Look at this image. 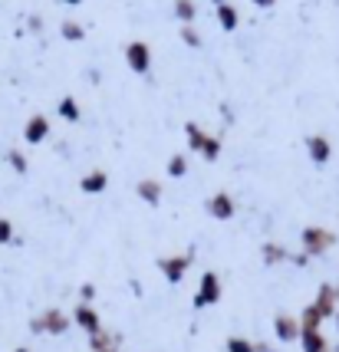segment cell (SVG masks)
I'll use <instances>...</instances> for the list:
<instances>
[{"label": "cell", "mask_w": 339, "mask_h": 352, "mask_svg": "<svg viewBox=\"0 0 339 352\" xmlns=\"http://www.w3.org/2000/svg\"><path fill=\"white\" fill-rule=\"evenodd\" d=\"M257 352H277L274 346H267V342H257Z\"/></svg>", "instance_id": "1f68e13d"}, {"label": "cell", "mask_w": 339, "mask_h": 352, "mask_svg": "<svg viewBox=\"0 0 339 352\" xmlns=\"http://www.w3.org/2000/svg\"><path fill=\"white\" fill-rule=\"evenodd\" d=\"M191 263H195L191 254H171V257H158V270H162V276L168 283H182L185 274L191 270Z\"/></svg>", "instance_id": "277c9868"}, {"label": "cell", "mask_w": 339, "mask_h": 352, "mask_svg": "<svg viewBox=\"0 0 339 352\" xmlns=\"http://www.w3.org/2000/svg\"><path fill=\"white\" fill-rule=\"evenodd\" d=\"M185 138H188V152H198L201 155L204 142H208V132H204L198 122H188L185 125Z\"/></svg>", "instance_id": "e0dca14e"}, {"label": "cell", "mask_w": 339, "mask_h": 352, "mask_svg": "<svg viewBox=\"0 0 339 352\" xmlns=\"http://www.w3.org/2000/svg\"><path fill=\"white\" fill-rule=\"evenodd\" d=\"M69 326H73V320L63 309H43L40 316L30 320V333H36V336H63Z\"/></svg>", "instance_id": "7a4b0ae2"}, {"label": "cell", "mask_w": 339, "mask_h": 352, "mask_svg": "<svg viewBox=\"0 0 339 352\" xmlns=\"http://www.w3.org/2000/svg\"><path fill=\"white\" fill-rule=\"evenodd\" d=\"M30 30H36V33L43 30V23H40V16H30Z\"/></svg>", "instance_id": "4dcf8cb0"}, {"label": "cell", "mask_w": 339, "mask_h": 352, "mask_svg": "<svg viewBox=\"0 0 339 352\" xmlns=\"http://www.w3.org/2000/svg\"><path fill=\"white\" fill-rule=\"evenodd\" d=\"M333 320H336V329H339V313H336V316H333Z\"/></svg>", "instance_id": "8d00e7d4"}, {"label": "cell", "mask_w": 339, "mask_h": 352, "mask_svg": "<svg viewBox=\"0 0 339 352\" xmlns=\"http://www.w3.org/2000/svg\"><path fill=\"white\" fill-rule=\"evenodd\" d=\"M125 63H129L132 73L149 76V69H152V46L142 43V40H132V43L125 46Z\"/></svg>", "instance_id": "5b68a950"}, {"label": "cell", "mask_w": 339, "mask_h": 352, "mask_svg": "<svg viewBox=\"0 0 339 352\" xmlns=\"http://www.w3.org/2000/svg\"><path fill=\"white\" fill-rule=\"evenodd\" d=\"M182 40H185V43L191 46V50H198V46L204 43V40H201V33L195 30V27H182Z\"/></svg>", "instance_id": "4316f807"}, {"label": "cell", "mask_w": 339, "mask_h": 352, "mask_svg": "<svg viewBox=\"0 0 339 352\" xmlns=\"http://www.w3.org/2000/svg\"><path fill=\"white\" fill-rule=\"evenodd\" d=\"M63 40H69V43H79L83 36H86V30H83V23H76V20H63Z\"/></svg>", "instance_id": "d4e9b609"}, {"label": "cell", "mask_w": 339, "mask_h": 352, "mask_svg": "<svg viewBox=\"0 0 339 352\" xmlns=\"http://www.w3.org/2000/svg\"><path fill=\"white\" fill-rule=\"evenodd\" d=\"M56 116L66 119V122H79V119H83V109H79V102L73 96H63L60 106H56Z\"/></svg>", "instance_id": "ac0fdd59"}, {"label": "cell", "mask_w": 339, "mask_h": 352, "mask_svg": "<svg viewBox=\"0 0 339 352\" xmlns=\"http://www.w3.org/2000/svg\"><path fill=\"white\" fill-rule=\"evenodd\" d=\"M7 165H10L17 175H27V171H30V162H27V155L20 152V148H10V152H7Z\"/></svg>", "instance_id": "7402d4cb"}, {"label": "cell", "mask_w": 339, "mask_h": 352, "mask_svg": "<svg viewBox=\"0 0 339 352\" xmlns=\"http://www.w3.org/2000/svg\"><path fill=\"white\" fill-rule=\"evenodd\" d=\"M50 135V119L47 116H30L27 125H23V138L30 142V145H40V142H47Z\"/></svg>", "instance_id": "8fae6325"}, {"label": "cell", "mask_w": 339, "mask_h": 352, "mask_svg": "<svg viewBox=\"0 0 339 352\" xmlns=\"http://www.w3.org/2000/svg\"><path fill=\"white\" fill-rule=\"evenodd\" d=\"M261 257H263V263H267V267H277V263H287V261H290L293 254L283 244H277V241H267V244L261 247Z\"/></svg>", "instance_id": "5bb4252c"}, {"label": "cell", "mask_w": 339, "mask_h": 352, "mask_svg": "<svg viewBox=\"0 0 339 352\" xmlns=\"http://www.w3.org/2000/svg\"><path fill=\"white\" fill-rule=\"evenodd\" d=\"M300 244H303V254L313 261V257H323L326 250L336 244V234H333V230H326V228L309 224V228L300 230Z\"/></svg>", "instance_id": "6da1fadb"}, {"label": "cell", "mask_w": 339, "mask_h": 352, "mask_svg": "<svg viewBox=\"0 0 339 352\" xmlns=\"http://www.w3.org/2000/svg\"><path fill=\"white\" fill-rule=\"evenodd\" d=\"M109 352H116V349H109Z\"/></svg>", "instance_id": "f35d334b"}, {"label": "cell", "mask_w": 339, "mask_h": 352, "mask_svg": "<svg viewBox=\"0 0 339 352\" xmlns=\"http://www.w3.org/2000/svg\"><path fill=\"white\" fill-rule=\"evenodd\" d=\"M188 175V155L178 152L168 158V178H185Z\"/></svg>", "instance_id": "44dd1931"}, {"label": "cell", "mask_w": 339, "mask_h": 352, "mask_svg": "<svg viewBox=\"0 0 339 352\" xmlns=\"http://www.w3.org/2000/svg\"><path fill=\"white\" fill-rule=\"evenodd\" d=\"M300 349L303 352H329V342L320 329H303L300 333Z\"/></svg>", "instance_id": "9a60e30c"}, {"label": "cell", "mask_w": 339, "mask_h": 352, "mask_svg": "<svg viewBox=\"0 0 339 352\" xmlns=\"http://www.w3.org/2000/svg\"><path fill=\"white\" fill-rule=\"evenodd\" d=\"M14 352H30V349H27V346H17V349Z\"/></svg>", "instance_id": "e575fe53"}, {"label": "cell", "mask_w": 339, "mask_h": 352, "mask_svg": "<svg viewBox=\"0 0 339 352\" xmlns=\"http://www.w3.org/2000/svg\"><path fill=\"white\" fill-rule=\"evenodd\" d=\"M307 155H309V162L313 165H326L329 158H333V142L326 135H307Z\"/></svg>", "instance_id": "9c48e42d"}, {"label": "cell", "mask_w": 339, "mask_h": 352, "mask_svg": "<svg viewBox=\"0 0 339 352\" xmlns=\"http://www.w3.org/2000/svg\"><path fill=\"white\" fill-rule=\"evenodd\" d=\"M135 195H139L149 208H158V204H162V182H155V178H142V182L135 184Z\"/></svg>", "instance_id": "4fadbf2b"}, {"label": "cell", "mask_w": 339, "mask_h": 352, "mask_svg": "<svg viewBox=\"0 0 339 352\" xmlns=\"http://www.w3.org/2000/svg\"><path fill=\"white\" fill-rule=\"evenodd\" d=\"M211 3H217V7H221V3H231V0H211Z\"/></svg>", "instance_id": "d590c367"}, {"label": "cell", "mask_w": 339, "mask_h": 352, "mask_svg": "<svg viewBox=\"0 0 339 352\" xmlns=\"http://www.w3.org/2000/svg\"><path fill=\"white\" fill-rule=\"evenodd\" d=\"M336 352H339V346H336Z\"/></svg>", "instance_id": "ab89813d"}, {"label": "cell", "mask_w": 339, "mask_h": 352, "mask_svg": "<svg viewBox=\"0 0 339 352\" xmlns=\"http://www.w3.org/2000/svg\"><path fill=\"white\" fill-rule=\"evenodd\" d=\"M300 316H293V313H277L274 316V336L280 342H293V339H300Z\"/></svg>", "instance_id": "ba28073f"}, {"label": "cell", "mask_w": 339, "mask_h": 352, "mask_svg": "<svg viewBox=\"0 0 339 352\" xmlns=\"http://www.w3.org/2000/svg\"><path fill=\"white\" fill-rule=\"evenodd\" d=\"M320 326H323V316H320L316 307L309 303V307L300 313V329H320Z\"/></svg>", "instance_id": "603a6c76"}, {"label": "cell", "mask_w": 339, "mask_h": 352, "mask_svg": "<svg viewBox=\"0 0 339 352\" xmlns=\"http://www.w3.org/2000/svg\"><path fill=\"white\" fill-rule=\"evenodd\" d=\"M195 16H198L195 0H175V20H182V27H195Z\"/></svg>", "instance_id": "d6986e66"}, {"label": "cell", "mask_w": 339, "mask_h": 352, "mask_svg": "<svg viewBox=\"0 0 339 352\" xmlns=\"http://www.w3.org/2000/svg\"><path fill=\"white\" fill-rule=\"evenodd\" d=\"M106 188H109V171H102V168H96L79 178V191L83 195H102Z\"/></svg>", "instance_id": "7c38bea8"}, {"label": "cell", "mask_w": 339, "mask_h": 352, "mask_svg": "<svg viewBox=\"0 0 339 352\" xmlns=\"http://www.w3.org/2000/svg\"><path fill=\"white\" fill-rule=\"evenodd\" d=\"M290 261L296 263V267H307V263H309V257H307V254H303V250H300V254H296V257H290Z\"/></svg>", "instance_id": "f546056e"}, {"label": "cell", "mask_w": 339, "mask_h": 352, "mask_svg": "<svg viewBox=\"0 0 339 352\" xmlns=\"http://www.w3.org/2000/svg\"><path fill=\"white\" fill-rule=\"evenodd\" d=\"M93 296H96L93 283H83V287H79V303H93Z\"/></svg>", "instance_id": "f1b7e54d"}, {"label": "cell", "mask_w": 339, "mask_h": 352, "mask_svg": "<svg viewBox=\"0 0 339 352\" xmlns=\"http://www.w3.org/2000/svg\"><path fill=\"white\" fill-rule=\"evenodd\" d=\"M89 346H93V352H109V349H116V339L109 336L106 329H99V333L89 336Z\"/></svg>", "instance_id": "cb8c5ba5"}, {"label": "cell", "mask_w": 339, "mask_h": 352, "mask_svg": "<svg viewBox=\"0 0 339 352\" xmlns=\"http://www.w3.org/2000/svg\"><path fill=\"white\" fill-rule=\"evenodd\" d=\"M254 3H257V7H274L277 0H254Z\"/></svg>", "instance_id": "d6a6232c"}, {"label": "cell", "mask_w": 339, "mask_h": 352, "mask_svg": "<svg viewBox=\"0 0 339 352\" xmlns=\"http://www.w3.org/2000/svg\"><path fill=\"white\" fill-rule=\"evenodd\" d=\"M201 158H204V162H217V158H221V138H217V135H208L204 148H201Z\"/></svg>", "instance_id": "484cf974"}, {"label": "cell", "mask_w": 339, "mask_h": 352, "mask_svg": "<svg viewBox=\"0 0 339 352\" xmlns=\"http://www.w3.org/2000/svg\"><path fill=\"white\" fill-rule=\"evenodd\" d=\"M204 211L215 217V221H231L234 211H237V204H234V198L228 191H215L211 198L204 201Z\"/></svg>", "instance_id": "8992f818"}, {"label": "cell", "mask_w": 339, "mask_h": 352, "mask_svg": "<svg viewBox=\"0 0 339 352\" xmlns=\"http://www.w3.org/2000/svg\"><path fill=\"white\" fill-rule=\"evenodd\" d=\"M336 296H339V283H336Z\"/></svg>", "instance_id": "74e56055"}, {"label": "cell", "mask_w": 339, "mask_h": 352, "mask_svg": "<svg viewBox=\"0 0 339 352\" xmlns=\"http://www.w3.org/2000/svg\"><path fill=\"white\" fill-rule=\"evenodd\" d=\"M224 349L228 352H257V342H254V339H247V336H228Z\"/></svg>", "instance_id": "ffe728a7"}, {"label": "cell", "mask_w": 339, "mask_h": 352, "mask_svg": "<svg viewBox=\"0 0 339 352\" xmlns=\"http://www.w3.org/2000/svg\"><path fill=\"white\" fill-rule=\"evenodd\" d=\"M221 300V276L215 270H204L201 274V283H198V293H195V309H204V307H215Z\"/></svg>", "instance_id": "3957f363"}, {"label": "cell", "mask_w": 339, "mask_h": 352, "mask_svg": "<svg viewBox=\"0 0 339 352\" xmlns=\"http://www.w3.org/2000/svg\"><path fill=\"white\" fill-rule=\"evenodd\" d=\"M73 322H76L83 333H89V336L102 329V320H99V313L93 309V303H79V307L73 309Z\"/></svg>", "instance_id": "30bf717a"}, {"label": "cell", "mask_w": 339, "mask_h": 352, "mask_svg": "<svg viewBox=\"0 0 339 352\" xmlns=\"http://www.w3.org/2000/svg\"><path fill=\"white\" fill-rule=\"evenodd\" d=\"M313 307H316V313H320L323 320H333V316L339 313L336 287H333V283H323V287L316 290V300H313Z\"/></svg>", "instance_id": "52a82bcc"}, {"label": "cell", "mask_w": 339, "mask_h": 352, "mask_svg": "<svg viewBox=\"0 0 339 352\" xmlns=\"http://www.w3.org/2000/svg\"><path fill=\"white\" fill-rule=\"evenodd\" d=\"M63 3H69V7H76V3H83V0H63Z\"/></svg>", "instance_id": "836d02e7"}, {"label": "cell", "mask_w": 339, "mask_h": 352, "mask_svg": "<svg viewBox=\"0 0 339 352\" xmlns=\"http://www.w3.org/2000/svg\"><path fill=\"white\" fill-rule=\"evenodd\" d=\"M14 241V224L7 217H0V244H10Z\"/></svg>", "instance_id": "83f0119b"}, {"label": "cell", "mask_w": 339, "mask_h": 352, "mask_svg": "<svg viewBox=\"0 0 339 352\" xmlns=\"http://www.w3.org/2000/svg\"><path fill=\"white\" fill-rule=\"evenodd\" d=\"M217 23H221V30H237L241 27V14H237V7L234 3H221L217 7Z\"/></svg>", "instance_id": "2e32d148"}]
</instances>
